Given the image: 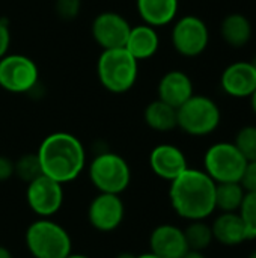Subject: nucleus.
Returning <instances> with one entry per match:
<instances>
[{"label":"nucleus","instance_id":"nucleus-30","mask_svg":"<svg viewBox=\"0 0 256 258\" xmlns=\"http://www.w3.org/2000/svg\"><path fill=\"white\" fill-rule=\"evenodd\" d=\"M14 177V160L6 156H0V183Z\"/></svg>","mask_w":256,"mask_h":258},{"label":"nucleus","instance_id":"nucleus-37","mask_svg":"<svg viewBox=\"0 0 256 258\" xmlns=\"http://www.w3.org/2000/svg\"><path fill=\"white\" fill-rule=\"evenodd\" d=\"M250 63L253 65V68H255V71H256V54H255V57H253V59L250 60Z\"/></svg>","mask_w":256,"mask_h":258},{"label":"nucleus","instance_id":"nucleus-31","mask_svg":"<svg viewBox=\"0 0 256 258\" xmlns=\"http://www.w3.org/2000/svg\"><path fill=\"white\" fill-rule=\"evenodd\" d=\"M181 258H207V257H205V254H204V252H199V251H190V249H189V251H187V252H186V254H184Z\"/></svg>","mask_w":256,"mask_h":258},{"label":"nucleus","instance_id":"nucleus-19","mask_svg":"<svg viewBox=\"0 0 256 258\" xmlns=\"http://www.w3.org/2000/svg\"><path fill=\"white\" fill-rule=\"evenodd\" d=\"M136 6L142 21L157 29L175 20L180 0H136Z\"/></svg>","mask_w":256,"mask_h":258},{"label":"nucleus","instance_id":"nucleus-16","mask_svg":"<svg viewBox=\"0 0 256 258\" xmlns=\"http://www.w3.org/2000/svg\"><path fill=\"white\" fill-rule=\"evenodd\" d=\"M158 100L167 103L169 106L178 109L181 107L193 94V82L190 76L181 70L167 71L158 82Z\"/></svg>","mask_w":256,"mask_h":258},{"label":"nucleus","instance_id":"nucleus-32","mask_svg":"<svg viewBox=\"0 0 256 258\" xmlns=\"http://www.w3.org/2000/svg\"><path fill=\"white\" fill-rule=\"evenodd\" d=\"M0 258H14V255H12V252L6 246L0 245Z\"/></svg>","mask_w":256,"mask_h":258},{"label":"nucleus","instance_id":"nucleus-3","mask_svg":"<svg viewBox=\"0 0 256 258\" xmlns=\"http://www.w3.org/2000/svg\"><path fill=\"white\" fill-rule=\"evenodd\" d=\"M24 243L33 258H66L72 252L69 233L51 218H38L24 233Z\"/></svg>","mask_w":256,"mask_h":258},{"label":"nucleus","instance_id":"nucleus-13","mask_svg":"<svg viewBox=\"0 0 256 258\" xmlns=\"http://www.w3.org/2000/svg\"><path fill=\"white\" fill-rule=\"evenodd\" d=\"M149 168L154 175L170 183L189 168V163L181 148L172 144H160L149 154Z\"/></svg>","mask_w":256,"mask_h":258},{"label":"nucleus","instance_id":"nucleus-34","mask_svg":"<svg viewBox=\"0 0 256 258\" xmlns=\"http://www.w3.org/2000/svg\"><path fill=\"white\" fill-rule=\"evenodd\" d=\"M250 106H252V110L255 112V115H256V89H255V92L250 95Z\"/></svg>","mask_w":256,"mask_h":258},{"label":"nucleus","instance_id":"nucleus-35","mask_svg":"<svg viewBox=\"0 0 256 258\" xmlns=\"http://www.w3.org/2000/svg\"><path fill=\"white\" fill-rule=\"evenodd\" d=\"M136 258H160L158 255H155V254H152L151 251L149 252H145V254H139Z\"/></svg>","mask_w":256,"mask_h":258},{"label":"nucleus","instance_id":"nucleus-14","mask_svg":"<svg viewBox=\"0 0 256 258\" xmlns=\"http://www.w3.org/2000/svg\"><path fill=\"white\" fill-rule=\"evenodd\" d=\"M220 86L225 94L234 98H250L256 89V71L246 60L228 65L220 77Z\"/></svg>","mask_w":256,"mask_h":258},{"label":"nucleus","instance_id":"nucleus-5","mask_svg":"<svg viewBox=\"0 0 256 258\" xmlns=\"http://www.w3.org/2000/svg\"><path fill=\"white\" fill-rule=\"evenodd\" d=\"M88 175L100 194H124L131 183V168L118 153L104 151L97 154L88 165Z\"/></svg>","mask_w":256,"mask_h":258},{"label":"nucleus","instance_id":"nucleus-12","mask_svg":"<svg viewBox=\"0 0 256 258\" xmlns=\"http://www.w3.org/2000/svg\"><path fill=\"white\" fill-rule=\"evenodd\" d=\"M130 30L131 24L127 21V18L113 11L98 14L91 26L92 38L103 50L124 48Z\"/></svg>","mask_w":256,"mask_h":258},{"label":"nucleus","instance_id":"nucleus-24","mask_svg":"<svg viewBox=\"0 0 256 258\" xmlns=\"http://www.w3.org/2000/svg\"><path fill=\"white\" fill-rule=\"evenodd\" d=\"M39 175H42V169L36 153L23 154L14 162V177H17L20 181L29 184Z\"/></svg>","mask_w":256,"mask_h":258},{"label":"nucleus","instance_id":"nucleus-2","mask_svg":"<svg viewBox=\"0 0 256 258\" xmlns=\"http://www.w3.org/2000/svg\"><path fill=\"white\" fill-rule=\"evenodd\" d=\"M36 154L42 175L60 184L77 180L86 168L84 145L68 132H56L45 136Z\"/></svg>","mask_w":256,"mask_h":258},{"label":"nucleus","instance_id":"nucleus-25","mask_svg":"<svg viewBox=\"0 0 256 258\" xmlns=\"http://www.w3.org/2000/svg\"><path fill=\"white\" fill-rule=\"evenodd\" d=\"M234 144L247 162L256 160V125L241 127Z\"/></svg>","mask_w":256,"mask_h":258},{"label":"nucleus","instance_id":"nucleus-1","mask_svg":"<svg viewBox=\"0 0 256 258\" xmlns=\"http://www.w3.org/2000/svg\"><path fill=\"white\" fill-rule=\"evenodd\" d=\"M169 201L181 219L205 221L216 212V183L205 171L187 168L170 181Z\"/></svg>","mask_w":256,"mask_h":258},{"label":"nucleus","instance_id":"nucleus-17","mask_svg":"<svg viewBox=\"0 0 256 258\" xmlns=\"http://www.w3.org/2000/svg\"><path fill=\"white\" fill-rule=\"evenodd\" d=\"M137 62L151 59L160 48V36L157 29L149 24L131 26L130 35L124 47Z\"/></svg>","mask_w":256,"mask_h":258},{"label":"nucleus","instance_id":"nucleus-23","mask_svg":"<svg viewBox=\"0 0 256 258\" xmlns=\"http://www.w3.org/2000/svg\"><path fill=\"white\" fill-rule=\"evenodd\" d=\"M186 242L190 251L204 252L213 243V230L211 225L205 221H190L189 225L184 228Z\"/></svg>","mask_w":256,"mask_h":258},{"label":"nucleus","instance_id":"nucleus-4","mask_svg":"<svg viewBox=\"0 0 256 258\" xmlns=\"http://www.w3.org/2000/svg\"><path fill=\"white\" fill-rule=\"evenodd\" d=\"M101 86L112 94H125L137 82L139 62L125 48L103 50L97 62Z\"/></svg>","mask_w":256,"mask_h":258},{"label":"nucleus","instance_id":"nucleus-9","mask_svg":"<svg viewBox=\"0 0 256 258\" xmlns=\"http://www.w3.org/2000/svg\"><path fill=\"white\" fill-rule=\"evenodd\" d=\"M172 45L184 57L201 56L210 42V30L205 21L196 15H184L172 27Z\"/></svg>","mask_w":256,"mask_h":258},{"label":"nucleus","instance_id":"nucleus-8","mask_svg":"<svg viewBox=\"0 0 256 258\" xmlns=\"http://www.w3.org/2000/svg\"><path fill=\"white\" fill-rule=\"evenodd\" d=\"M39 82V68L26 54L14 53L0 59V88L11 94H27Z\"/></svg>","mask_w":256,"mask_h":258},{"label":"nucleus","instance_id":"nucleus-11","mask_svg":"<svg viewBox=\"0 0 256 258\" xmlns=\"http://www.w3.org/2000/svg\"><path fill=\"white\" fill-rule=\"evenodd\" d=\"M125 218V204L121 195L100 194L92 198L88 207V221L100 233L116 231Z\"/></svg>","mask_w":256,"mask_h":258},{"label":"nucleus","instance_id":"nucleus-26","mask_svg":"<svg viewBox=\"0 0 256 258\" xmlns=\"http://www.w3.org/2000/svg\"><path fill=\"white\" fill-rule=\"evenodd\" d=\"M238 215L246 227L247 239H256V192H246Z\"/></svg>","mask_w":256,"mask_h":258},{"label":"nucleus","instance_id":"nucleus-21","mask_svg":"<svg viewBox=\"0 0 256 258\" xmlns=\"http://www.w3.org/2000/svg\"><path fill=\"white\" fill-rule=\"evenodd\" d=\"M143 119L145 124L154 130V132H160V133H166V132H172L178 127V113L177 109L169 106L167 103L161 101V100H154L151 101L145 110H143Z\"/></svg>","mask_w":256,"mask_h":258},{"label":"nucleus","instance_id":"nucleus-28","mask_svg":"<svg viewBox=\"0 0 256 258\" xmlns=\"http://www.w3.org/2000/svg\"><path fill=\"white\" fill-rule=\"evenodd\" d=\"M240 183L246 192H256V160L247 162Z\"/></svg>","mask_w":256,"mask_h":258},{"label":"nucleus","instance_id":"nucleus-29","mask_svg":"<svg viewBox=\"0 0 256 258\" xmlns=\"http://www.w3.org/2000/svg\"><path fill=\"white\" fill-rule=\"evenodd\" d=\"M11 47V27L5 18H0V59L8 54Z\"/></svg>","mask_w":256,"mask_h":258},{"label":"nucleus","instance_id":"nucleus-22","mask_svg":"<svg viewBox=\"0 0 256 258\" xmlns=\"http://www.w3.org/2000/svg\"><path fill=\"white\" fill-rule=\"evenodd\" d=\"M246 190L241 183H219L216 184V210L238 212Z\"/></svg>","mask_w":256,"mask_h":258},{"label":"nucleus","instance_id":"nucleus-38","mask_svg":"<svg viewBox=\"0 0 256 258\" xmlns=\"http://www.w3.org/2000/svg\"><path fill=\"white\" fill-rule=\"evenodd\" d=\"M247 258H256V249H255V251H252V252L249 254V257H247Z\"/></svg>","mask_w":256,"mask_h":258},{"label":"nucleus","instance_id":"nucleus-15","mask_svg":"<svg viewBox=\"0 0 256 258\" xmlns=\"http://www.w3.org/2000/svg\"><path fill=\"white\" fill-rule=\"evenodd\" d=\"M149 251L160 258H181L189 251L184 230L172 224L155 227L149 236Z\"/></svg>","mask_w":256,"mask_h":258},{"label":"nucleus","instance_id":"nucleus-33","mask_svg":"<svg viewBox=\"0 0 256 258\" xmlns=\"http://www.w3.org/2000/svg\"><path fill=\"white\" fill-rule=\"evenodd\" d=\"M137 255L136 254H133V252H121V254H118L115 258H136Z\"/></svg>","mask_w":256,"mask_h":258},{"label":"nucleus","instance_id":"nucleus-18","mask_svg":"<svg viewBox=\"0 0 256 258\" xmlns=\"http://www.w3.org/2000/svg\"><path fill=\"white\" fill-rule=\"evenodd\" d=\"M211 230L214 240L225 246H238L249 240L238 212H222L211 224Z\"/></svg>","mask_w":256,"mask_h":258},{"label":"nucleus","instance_id":"nucleus-36","mask_svg":"<svg viewBox=\"0 0 256 258\" xmlns=\"http://www.w3.org/2000/svg\"><path fill=\"white\" fill-rule=\"evenodd\" d=\"M66 258H91V257H88V255H84V254H74V252H71V254H69Z\"/></svg>","mask_w":256,"mask_h":258},{"label":"nucleus","instance_id":"nucleus-7","mask_svg":"<svg viewBox=\"0 0 256 258\" xmlns=\"http://www.w3.org/2000/svg\"><path fill=\"white\" fill-rule=\"evenodd\" d=\"M247 160L234 142L213 144L204 156V171L219 183H240Z\"/></svg>","mask_w":256,"mask_h":258},{"label":"nucleus","instance_id":"nucleus-20","mask_svg":"<svg viewBox=\"0 0 256 258\" xmlns=\"http://www.w3.org/2000/svg\"><path fill=\"white\" fill-rule=\"evenodd\" d=\"M252 23L241 12L228 14L220 23V36L229 47L241 48L247 45L252 39Z\"/></svg>","mask_w":256,"mask_h":258},{"label":"nucleus","instance_id":"nucleus-27","mask_svg":"<svg viewBox=\"0 0 256 258\" xmlns=\"http://www.w3.org/2000/svg\"><path fill=\"white\" fill-rule=\"evenodd\" d=\"M56 12L63 20H72L78 15L81 8V0H56Z\"/></svg>","mask_w":256,"mask_h":258},{"label":"nucleus","instance_id":"nucleus-6","mask_svg":"<svg viewBox=\"0 0 256 258\" xmlns=\"http://www.w3.org/2000/svg\"><path fill=\"white\" fill-rule=\"evenodd\" d=\"M178 128L186 135L202 138L217 130L222 121V112L217 103L207 95L193 94L181 107L177 109Z\"/></svg>","mask_w":256,"mask_h":258},{"label":"nucleus","instance_id":"nucleus-10","mask_svg":"<svg viewBox=\"0 0 256 258\" xmlns=\"http://www.w3.org/2000/svg\"><path fill=\"white\" fill-rule=\"evenodd\" d=\"M63 184L39 175L26 187V203L38 218H53L63 206Z\"/></svg>","mask_w":256,"mask_h":258}]
</instances>
